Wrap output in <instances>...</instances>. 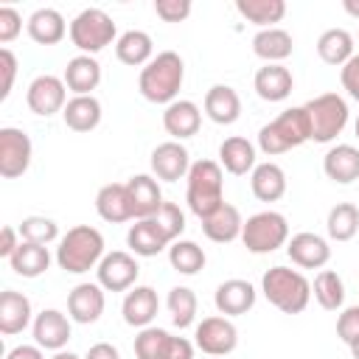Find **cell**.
Segmentation results:
<instances>
[{
  "instance_id": "cell-1",
  "label": "cell",
  "mask_w": 359,
  "mask_h": 359,
  "mask_svg": "<svg viewBox=\"0 0 359 359\" xmlns=\"http://www.w3.org/2000/svg\"><path fill=\"white\" fill-rule=\"evenodd\" d=\"M182 79H185V65H182V56L174 53V50H163L157 53L143 70H140V79H137V90L146 101L151 104H174L177 101V93L182 87Z\"/></svg>"
},
{
  "instance_id": "cell-2",
  "label": "cell",
  "mask_w": 359,
  "mask_h": 359,
  "mask_svg": "<svg viewBox=\"0 0 359 359\" xmlns=\"http://www.w3.org/2000/svg\"><path fill=\"white\" fill-rule=\"evenodd\" d=\"M104 236L101 230L90 227V224H76L70 227L56 247V264L59 269L70 272V275H84L90 269H95L104 258Z\"/></svg>"
},
{
  "instance_id": "cell-3",
  "label": "cell",
  "mask_w": 359,
  "mask_h": 359,
  "mask_svg": "<svg viewBox=\"0 0 359 359\" xmlns=\"http://www.w3.org/2000/svg\"><path fill=\"white\" fill-rule=\"evenodd\" d=\"M306 140H311V121H309L306 107L283 109L275 121L264 123L261 132H258V149L266 157H275V154H283L289 149H297Z\"/></svg>"
},
{
  "instance_id": "cell-4",
  "label": "cell",
  "mask_w": 359,
  "mask_h": 359,
  "mask_svg": "<svg viewBox=\"0 0 359 359\" xmlns=\"http://www.w3.org/2000/svg\"><path fill=\"white\" fill-rule=\"evenodd\" d=\"M188 188H185V202L194 216L208 219L213 210L224 205V174L216 160H196L191 163L188 171Z\"/></svg>"
},
{
  "instance_id": "cell-5",
  "label": "cell",
  "mask_w": 359,
  "mask_h": 359,
  "mask_svg": "<svg viewBox=\"0 0 359 359\" xmlns=\"http://www.w3.org/2000/svg\"><path fill=\"white\" fill-rule=\"evenodd\" d=\"M264 297L283 314H300L311 300V283L303 272L289 266H272L261 278Z\"/></svg>"
},
{
  "instance_id": "cell-6",
  "label": "cell",
  "mask_w": 359,
  "mask_h": 359,
  "mask_svg": "<svg viewBox=\"0 0 359 359\" xmlns=\"http://www.w3.org/2000/svg\"><path fill=\"white\" fill-rule=\"evenodd\" d=\"M70 42L87 53L95 56L98 50H104L107 45L118 42V28L112 22V17L104 8H84L73 17L70 22Z\"/></svg>"
},
{
  "instance_id": "cell-7",
  "label": "cell",
  "mask_w": 359,
  "mask_h": 359,
  "mask_svg": "<svg viewBox=\"0 0 359 359\" xmlns=\"http://www.w3.org/2000/svg\"><path fill=\"white\" fill-rule=\"evenodd\" d=\"M303 107H306L309 121H311V140L314 143H331L348 126L351 109H348L345 98L337 93H323V95L306 101Z\"/></svg>"
},
{
  "instance_id": "cell-8",
  "label": "cell",
  "mask_w": 359,
  "mask_h": 359,
  "mask_svg": "<svg viewBox=\"0 0 359 359\" xmlns=\"http://www.w3.org/2000/svg\"><path fill=\"white\" fill-rule=\"evenodd\" d=\"M241 241L250 252L255 255H266V252H275L278 247H283L289 241V222L283 213L278 210H261V213H252L247 222H244V230H241Z\"/></svg>"
},
{
  "instance_id": "cell-9",
  "label": "cell",
  "mask_w": 359,
  "mask_h": 359,
  "mask_svg": "<svg viewBox=\"0 0 359 359\" xmlns=\"http://www.w3.org/2000/svg\"><path fill=\"white\" fill-rule=\"evenodd\" d=\"M194 345L208 356H227L238 345V328L224 314L202 317V323L194 328Z\"/></svg>"
},
{
  "instance_id": "cell-10",
  "label": "cell",
  "mask_w": 359,
  "mask_h": 359,
  "mask_svg": "<svg viewBox=\"0 0 359 359\" xmlns=\"http://www.w3.org/2000/svg\"><path fill=\"white\" fill-rule=\"evenodd\" d=\"M34 157L31 137L17 129V126H3L0 129V177L3 180H17L28 171Z\"/></svg>"
},
{
  "instance_id": "cell-11",
  "label": "cell",
  "mask_w": 359,
  "mask_h": 359,
  "mask_svg": "<svg viewBox=\"0 0 359 359\" xmlns=\"http://www.w3.org/2000/svg\"><path fill=\"white\" fill-rule=\"evenodd\" d=\"M140 275V266H137V258L132 252H123V250H112L101 258V264L95 266V283L104 286V292H129L135 286Z\"/></svg>"
},
{
  "instance_id": "cell-12",
  "label": "cell",
  "mask_w": 359,
  "mask_h": 359,
  "mask_svg": "<svg viewBox=\"0 0 359 359\" xmlns=\"http://www.w3.org/2000/svg\"><path fill=\"white\" fill-rule=\"evenodd\" d=\"M25 104H28V109L34 115H42V118H50V115L62 112L65 104H67V84H65V79H59L53 73L36 76L28 84Z\"/></svg>"
},
{
  "instance_id": "cell-13",
  "label": "cell",
  "mask_w": 359,
  "mask_h": 359,
  "mask_svg": "<svg viewBox=\"0 0 359 359\" xmlns=\"http://www.w3.org/2000/svg\"><path fill=\"white\" fill-rule=\"evenodd\" d=\"M151 174L163 182H177L191 171V154L180 140H165L151 151Z\"/></svg>"
},
{
  "instance_id": "cell-14",
  "label": "cell",
  "mask_w": 359,
  "mask_h": 359,
  "mask_svg": "<svg viewBox=\"0 0 359 359\" xmlns=\"http://www.w3.org/2000/svg\"><path fill=\"white\" fill-rule=\"evenodd\" d=\"M34 342L45 351H65L67 339H70V317L62 314L59 309H42L34 317Z\"/></svg>"
},
{
  "instance_id": "cell-15",
  "label": "cell",
  "mask_w": 359,
  "mask_h": 359,
  "mask_svg": "<svg viewBox=\"0 0 359 359\" xmlns=\"http://www.w3.org/2000/svg\"><path fill=\"white\" fill-rule=\"evenodd\" d=\"M104 306H107V297L101 283H79L67 294V317L81 325L95 323L104 314Z\"/></svg>"
},
{
  "instance_id": "cell-16",
  "label": "cell",
  "mask_w": 359,
  "mask_h": 359,
  "mask_svg": "<svg viewBox=\"0 0 359 359\" xmlns=\"http://www.w3.org/2000/svg\"><path fill=\"white\" fill-rule=\"evenodd\" d=\"M255 286L250 280H241V278H230L224 283L216 286V294H213V303H216V311L224 314V317H238V314H247L252 306H255Z\"/></svg>"
},
{
  "instance_id": "cell-17",
  "label": "cell",
  "mask_w": 359,
  "mask_h": 359,
  "mask_svg": "<svg viewBox=\"0 0 359 359\" xmlns=\"http://www.w3.org/2000/svg\"><path fill=\"white\" fill-rule=\"evenodd\" d=\"M286 252L292 258V264H297L300 269H323L331 258V247L323 236L317 233H297L286 241Z\"/></svg>"
},
{
  "instance_id": "cell-18",
  "label": "cell",
  "mask_w": 359,
  "mask_h": 359,
  "mask_svg": "<svg viewBox=\"0 0 359 359\" xmlns=\"http://www.w3.org/2000/svg\"><path fill=\"white\" fill-rule=\"evenodd\" d=\"M157 309H160V300L151 286H132L121 303L123 323L132 328H149L151 320L157 317Z\"/></svg>"
},
{
  "instance_id": "cell-19",
  "label": "cell",
  "mask_w": 359,
  "mask_h": 359,
  "mask_svg": "<svg viewBox=\"0 0 359 359\" xmlns=\"http://www.w3.org/2000/svg\"><path fill=\"white\" fill-rule=\"evenodd\" d=\"M95 210L109 224H121V222L135 219L126 182H107L104 188H98V194H95Z\"/></svg>"
},
{
  "instance_id": "cell-20",
  "label": "cell",
  "mask_w": 359,
  "mask_h": 359,
  "mask_svg": "<svg viewBox=\"0 0 359 359\" xmlns=\"http://www.w3.org/2000/svg\"><path fill=\"white\" fill-rule=\"evenodd\" d=\"M28 325H34L31 300L22 292L6 289L0 294V334L3 337H14V334H22Z\"/></svg>"
},
{
  "instance_id": "cell-21",
  "label": "cell",
  "mask_w": 359,
  "mask_h": 359,
  "mask_svg": "<svg viewBox=\"0 0 359 359\" xmlns=\"http://www.w3.org/2000/svg\"><path fill=\"white\" fill-rule=\"evenodd\" d=\"M202 126V109L194 104V101H185V98H177L174 104L165 107L163 112V129L174 137V140H185V137H194Z\"/></svg>"
},
{
  "instance_id": "cell-22",
  "label": "cell",
  "mask_w": 359,
  "mask_h": 359,
  "mask_svg": "<svg viewBox=\"0 0 359 359\" xmlns=\"http://www.w3.org/2000/svg\"><path fill=\"white\" fill-rule=\"evenodd\" d=\"M62 79L73 95H93V90L101 84V65L95 56L79 53L65 65Z\"/></svg>"
},
{
  "instance_id": "cell-23",
  "label": "cell",
  "mask_w": 359,
  "mask_h": 359,
  "mask_svg": "<svg viewBox=\"0 0 359 359\" xmlns=\"http://www.w3.org/2000/svg\"><path fill=\"white\" fill-rule=\"evenodd\" d=\"M126 188H129L135 219H151L163 208V191H160L157 177H151V174H135L126 182Z\"/></svg>"
},
{
  "instance_id": "cell-24",
  "label": "cell",
  "mask_w": 359,
  "mask_h": 359,
  "mask_svg": "<svg viewBox=\"0 0 359 359\" xmlns=\"http://www.w3.org/2000/svg\"><path fill=\"white\" fill-rule=\"evenodd\" d=\"M241 230H244L241 210L230 202H224L219 210H213L208 219H202V233L216 244H230V241L241 238Z\"/></svg>"
},
{
  "instance_id": "cell-25",
  "label": "cell",
  "mask_w": 359,
  "mask_h": 359,
  "mask_svg": "<svg viewBox=\"0 0 359 359\" xmlns=\"http://www.w3.org/2000/svg\"><path fill=\"white\" fill-rule=\"evenodd\" d=\"M252 87H255L258 98L275 104V101H283V98L292 95L294 79H292V70L283 67V65H264V67H258V73L252 79Z\"/></svg>"
},
{
  "instance_id": "cell-26",
  "label": "cell",
  "mask_w": 359,
  "mask_h": 359,
  "mask_svg": "<svg viewBox=\"0 0 359 359\" xmlns=\"http://www.w3.org/2000/svg\"><path fill=\"white\" fill-rule=\"evenodd\" d=\"M205 115L219 123V126H230L238 121L241 115V98L230 84H213L205 93Z\"/></svg>"
},
{
  "instance_id": "cell-27",
  "label": "cell",
  "mask_w": 359,
  "mask_h": 359,
  "mask_svg": "<svg viewBox=\"0 0 359 359\" xmlns=\"http://www.w3.org/2000/svg\"><path fill=\"white\" fill-rule=\"evenodd\" d=\"M126 244L140 258H154L171 247V241L163 236V230L157 227L154 219H135V224L126 233Z\"/></svg>"
},
{
  "instance_id": "cell-28",
  "label": "cell",
  "mask_w": 359,
  "mask_h": 359,
  "mask_svg": "<svg viewBox=\"0 0 359 359\" xmlns=\"http://www.w3.org/2000/svg\"><path fill=\"white\" fill-rule=\"evenodd\" d=\"M323 171L331 182H339V185L359 180V149L351 143L331 146L323 157Z\"/></svg>"
},
{
  "instance_id": "cell-29",
  "label": "cell",
  "mask_w": 359,
  "mask_h": 359,
  "mask_svg": "<svg viewBox=\"0 0 359 359\" xmlns=\"http://www.w3.org/2000/svg\"><path fill=\"white\" fill-rule=\"evenodd\" d=\"M25 28H28V36H31L36 45H56V42L65 39V34H70L65 17H62L56 8H36V11L28 17Z\"/></svg>"
},
{
  "instance_id": "cell-30",
  "label": "cell",
  "mask_w": 359,
  "mask_h": 359,
  "mask_svg": "<svg viewBox=\"0 0 359 359\" xmlns=\"http://www.w3.org/2000/svg\"><path fill=\"white\" fill-rule=\"evenodd\" d=\"M294 50V42H292V34L283 31V28H264L252 36V53L258 59H264L266 65H280L283 59H289Z\"/></svg>"
},
{
  "instance_id": "cell-31",
  "label": "cell",
  "mask_w": 359,
  "mask_h": 359,
  "mask_svg": "<svg viewBox=\"0 0 359 359\" xmlns=\"http://www.w3.org/2000/svg\"><path fill=\"white\" fill-rule=\"evenodd\" d=\"M219 165L227 174H236V177H244L247 171L252 174V168L258 165L255 163V146L247 137H238V135L222 140V146H219Z\"/></svg>"
},
{
  "instance_id": "cell-32",
  "label": "cell",
  "mask_w": 359,
  "mask_h": 359,
  "mask_svg": "<svg viewBox=\"0 0 359 359\" xmlns=\"http://www.w3.org/2000/svg\"><path fill=\"white\" fill-rule=\"evenodd\" d=\"M65 126L73 132H93L101 123V101L95 95H73L62 109Z\"/></svg>"
},
{
  "instance_id": "cell-33",
  "label": "cell",
  "mask_w": 359,
  "mask_h": 359,
  "mask_svg": "<svg viewBox=\"0 0 359 359\" xmlns=\"http://www.w3.org/2000/svg\"><path fill=\"white\" fill-rule=\"evenodd\" d=\"M250 188L261 202H278L286 194V171L278 163H258L250 174Z\"/></svg>"
},
{
  "instance_id": "cell-34",
  "label": "cell",
  "mask_w": 359,
  "mask_h": 359,
  "mask_svg": "<svg viewBox=\"0 0 359 359\" xmlns=\"http://www.w3.org/2000/svg\"><path fill=\"white\" fill-rule=\"evenodd\" d=\"M154 42H151V36L146 34V31H137V28H132V31H123L121 36H118V42H115V56H118V62H123V65H129V67H146L154 56Z\"/></svg>"
},
{
  "instance_id": "cell-35",
  "label": "cell",
  "mask_w": 359,
  "mask_h": 359,
  "mask_svg": "<svg viewBox=\"0 0 359 359\" xmlns=\"http://www.w3.org/2000/svg\"><path fill=\"white\" fill-rule=\"evenodd\" d=\"M11 269L20 278H39L48 272L50 266V252L42 244H31V241H20V247L14 250V255L8 258Z\"/></svg>"
},
{
  "instance_id": "cell-36",
  "label": "cell",
  "mask_w": 359,
  "mask_h": 359,
  "mask_svg": "<svg viewBox=\"0 0 359 359\" xmlns=\"http://www.w3.org/2000/svg\"><path fill=\"white\" fill-rule=\"evenodd\" d=\"M317 56L325 65L342 67L353 56V36L345 28H328V31H323L320 39H317Z\"/></svg>"
},
{
  "instance_id": "cell-37",
  "label": "cell",
  "mask_w": 359,
  "mask_h": 359,
  "mask_svg": "<svg viewBox=\"0 0 359 359\" xmlns=\"http://www.w3.org/2000/svg\"><path fill=\"white\" fill-rule=\"evenodd\" d=\"M236 11L247 22H252L264 31V28H275V22L283 20L286 3L283 0H236Z\"/></svg>"
},
{
  "instance_id": "cell-38",
  "label": "cell",
  "mask_w": 359,
  "mask_h": 359,
  "mask_svg": "<svg viewBox=\"0 0 359 359\" xmlns=\"http://www.w3.org/2000/svg\"><path fill=\"white\" fill-rule=\"evenodd\" d=\"M205 250L191 238H177L168 247V264L180 275H196L199 269H205Z\"/></svg>"
},
{
  "instance_id": "cell-39",
  "label": "cell",
  "mask_w": 359,
  "mask_h": 359,
  "mask_svg": "<svg viewBox=\"0 0 359 359\" xmlns=\"http://www.w3.org/2000/svg\"><path fill=\"white\" fill-rule=\"evenodd\" d=\"M311 294L325 311H339L345 303V283L334 269H323L311 283Z\"/></svg>"
},
{
  "instance_id": "cell-40",
  "label": "cell",
  "mask_w": 359,
  "mask_h": 359,
  "mask_svg": "<svg viewBox=\"0 0 359 359\" xmlns=\"http://www.w3.org/2000/svg\"><path fill=\"white\" fill-rule=\"evenodd\" d=\"M325 230L334 241H351L359 233V208L351 205V202H337L328 210Z\"/></svg>"
},
{
  "instance_id": "cell-41",
  "label": "cell",
  "mask_w": 359,
  "mask_h": 359,
  "mask_svg": "<svg viewBox=\"0 0 359 359\" xmlns=\"http://www.w3.org/2000/svg\"><path fill=\"white\" fill-rule=\"evenodd\" d=\"M165 306H168L171 323H174L177 328H191V325L196 323L199 300H196L194 289H188V286H174V289L168 292V300H165Z\"/></svg>"
},
{
  "instance_id": "cell-42",
  "label": "cell",
  "mask_w": 359,
  "mask_h": 359,
  "mask_svg": "<svg viewBox=\"0 0 359 359\" xmlns=\"http://www.w3.org/2000/svg\"><path fill=\"white\" fill-rule=\"evenodd\" d=\"M17 230H20L22 241L42 244V247H48V244H53L59 238V224L53 219H48V216H25Z\"/></svg>"
},
{
  "instance_id": "cell-43",
  "label": "cell",
  "mask_w": 359,
  "mask_h": 359,
  "mask_svg": "<svg viewBox=\"0 0 359 359\" xmlns=\"http://www.w3.org/2000/svg\"><path fill=\"white\" fill-rule=\"evenodd\" d=\"M168 337L171 334L165 328H157V325L140 328V334L135 337V356L137 359H163L165 356Z\"/></svg>"
},
{
  "instance_id": "cell-44",
  "label": "cell",
  "mask_w": 359,
  "mask_h": 359,
  "mask_svg": "<svg viewBox=\"0 0 359 359\" xmlns=\"http://www.w3.org/2000/svg\"><path fill=\"white\" fill-rule=\"evenodd\" d=\"M151 219L157 222V227L163 230V236H165L168 241H177V238L182 236V230H185V213H182V208L174 205V202H163V208H160Z\"/></svg>"
},
{
  "instance_id": "cell-45",
  "label": "cell",
  "mask_w": 359,
  "mask_h": 359,
  "mask_svg": "<svg viewBox=\"0 0 359 359\" xmlns=\"http://www.w3.org/2000/svg\"><path fill=\"white\" fill-rule=\"evenodd\" d=\"M337 337L351 348L359 342V306H348L337 317Z\"/></svg>"
},
{
  "instance_id": "cell-46",
  "label": "cell",
  "mask_w": 359,
  "mask_h": 359,
  "mask_svg": "<svg viewBox=\"0 0 359 359\" xmlns=\"http://www.w3.org/2000/svg\"><path fill=\"white\" fill-rule=\"evenodd\" d=\"M154 14L163 22H182L191 14V3L188 0H154Z\"/></svg>"
},
{
  "instance_id": "cell-47",
  "label": "cell",
  "mask_w": 359,
  "mask_h": 359,
  "mask_svg": "<svg viewBox=\"0 0 359 359\" xmlns=\"http://www.w3.org/2000/svg\"><path fill=\"white\" fill-rule=\"evenodd\" d=\"M22 31V17L17 8L11 6H0V42L8 45L11 39H17Z\"/></svg>"
},
{
  "instance_id": "cell-48",
  "label": "cell",
  "mask_w": 359,
  "mask_h": 359,
  "mask_svg": "<svg viewBox=\"0 0 359 359\" xmlns=\"http://www.w3.org/2000/svg\"><path fill=\"white\" fill-rule=\"evenodd\" d=\"M339 81L348 90L353 101H359V53H353L342 67H339Z\"/></svg>"
},
{
  "instance_id": "cell-49",
  "label": "cell",
  "mask_w": 359,
  "mask_h": 359,
  "mask_svg": "<svg viewBox=\"0 0 359 359\" xmlns=\"http://www.w3.org/2000/svg\"><path fill=\"white\" fill-rule=\"evenodd\" d=\"M0 70H3V87H0V98H8L11 87H14V76H17V56L3 48L0 50Z\"/></svg>"
},
{
  "instance_id": "cell-50",
  "label": "cell",
  "mask_w": 359,
  "mask_h": 359,
  "mask_svg": "<svg viewBox=\"0 0 359 359\" xmlns=\"http://www.w3.org/2000/svg\"><path fill=\"white\" fill-rule=\"evenodd\" d=\"M163 359H194V342L185 339V337H174V334H171Z\"/></svg>"
},
{
  "instance_id": "cell-51",
  "label": "cell",
  "mask_w": 359,
  "mask_h": 359,
  "mask_svg": "<svg viewBox=\"0 0 359 359\" xmlns=\"http://www.w3.org/2000/svg\"><path fill=\"white\" fill-rule=\"evenodd\" d=\"M20 241H22V238H20V230L11 227V224H6V227L0 230V258L8 261V258L14 255V250L20 247Z\"/></svg>"
},
{
  "instance_id": "cell-52",
  "label": "cell",
  "mask_w": 359,
  "mask_h": 359,
  "mask_svg": "<svg viewBox=\"0 0 359 359\" xmlns=\"http://www.w3.org/2000/svg\"><path fill=\"white\" fill-rule=\"evenodd\" d=\"M6 359H45V353L39 345H14L6 353Z\"/></svg>"
},
{
  "instance_id": "cell-53",
  "label": "cell",
  "mask_w": 359,
  "mask_h": 359,
  "mask_svg": "<svg viewBox=\"0 0 359 359\" xmlns=\"http://www.w3.org/2000/svg\"><path fill=\"white\" fill-rule=\"evenodd\" d=\"M84 359H121V353H118V348L109 345V342H95V345L87 351Z\"/></svg>"
},
{
  "instance_id": "cell-54",
  "label": "cell",
  "mask_w": 359,
  "mask_h": 359,
  "mask_svg": "<svg viewBox=\"0 0 359 359\" xmlns=\"http://www.w3.org/2000/svg\"><path fill=\"white\" fill-rule=\"evenodd\" d=\"M342 8H345L351 17H356V20H359V0H342Z\"/></svg>"
},
{
  "instance_id": "cell-55",
  "label": "cell",
  "mask_w": 359,
  "mask_h": 359,
  "mask_svg": "<svg viewBox=\"0 0 359 359\" xmlns=\"http://www.w3.org/2000/svg\"><path fill=\"white\" fill-rule=\"evenodd\" d=\"M50 359H84V356H79V353H73V351H56Z\"/></svg>"
},
{
  "instance_id": "cell-56",
  "label": "cell",
  "mask_w": 359,
  "mask_h": 359,
  "mask_svg": "<svg viewBox=\"0 0 359 359\" xmlns=\"http://www.w3.org/2000/svg\"><path fill=\"white\" fill-rule=\"evenodd\" d=\"M351 356H353V359H359V342H356V345H351Z\"/></svg>"
},
{
  "instance_id": "cell-57",
  "label": "cell",
  "mask_w": 359,
  "mask_h": 359,
  "mask_svg": "<svg viewBox=\"0 0 359 359\" xmlns=\"http://www.w3.org/2000/svg\"><path fill=\"white\" fill-rule=\"evenodd\" d=\"M356 137H359V118H356Z\"/></svg>"
}]
</instances>
